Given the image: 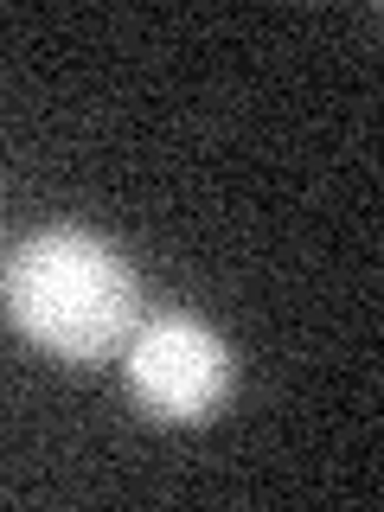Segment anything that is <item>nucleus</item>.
Here are the masks:
<instances>
[{
	"mask_svg": "<svg viewBox=\"0 0 384 512\" xmlns=\"http://www.w3.org/2000/svg\"><path fill=\"white\" fill-rule=\"evenodd\" d=\"M122 378L128 397L160 423H205L231 404L237 359L224 346V333L205 327L199 314H154L128 333Z\"/></svg>",
	"mask_w": 384,
	"mask_h": 512,
	"instance_id": "obj_2",
	"label": "nucleus"
},
{
	"mask_svg": "<svg viewBox=\"0 0 384 512\" xmlns=\"http://www.w3.org/2000/svg\"><path fill=\"white\" fill-rule=\"evenodd\" d=\"M0 308L39 352L64 365H103L141 327V282L103 231L45 224L0 269Z\"/></svg>",
	"mask_w": 384,
	"mask_h": 512,
	"instance_id": "obj_1",
	"label": "nucleus"
}]
</instances>
